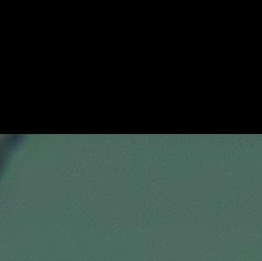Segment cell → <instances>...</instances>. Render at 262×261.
Listing matches in <instances>:
<instances>
[{"label": "cell", "mask_w": 262, "mask_h": 261, "mask_svg": "<svg viewBox=\"0 0 262 261\" xmlns=\"http://www.w3.org/2000/svg\"><path fill=\"white\" fill-rule=\"evenodd\" d=\"M16 143L15 137L10 138L8 136L2 138L0 137V173L3 171V168L6 164V161L11 154V150L14 148Z\"/></svg>", "instance_id": "obj_1"}]
</instances>
